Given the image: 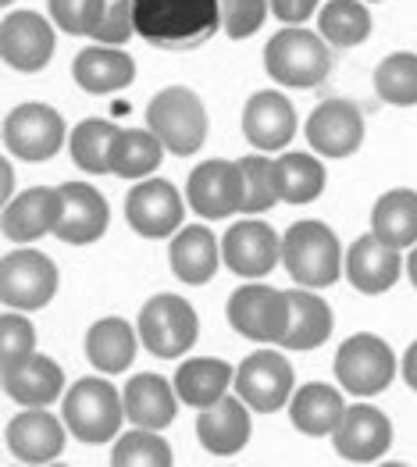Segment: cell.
Returning a JSON list of instances; mask_svg holds the SVG:
<instances>
[{"label": "cell", "instance_id": "38", "mask_svg": "<svg viewBox=\"0 0 417 467\" xmlns=\"http://www.w3.org/2000/svg\"><path fill=\"white\" fill-rule=\"evenodd\" d=\"M239 171H243V211L246 214H265L271 211L282 193H278V171H275V161L257 154L239 157Z\"/></svg>", "mask_w": 417, "mask_h": 467}, {"label": "cell", "instance_id": "33", "mask_svg": "<svg viewBox=\"0 0 417 467\" xmlns=\"http://www.w3.org/2000/svg\"><path fill=\"white\" fill-rule=\"evenodd\" d=\"M164 143L151 129H118L111 143V171L121 179H147L161 168Z\"/></svg>", "mask_w": 417, "mask_h": 467}, {"label": "cell", "instance_id": "6", "mask_svg": "<svg viewBox=\"0 0 417 467\" xmlns=\"http://www.w3.org/2000/svg\"><path fill=\"white\" fill-rule=\"evenodd\" d=\"M140 343L153 353V357H182L196 343V332H200V321L196 311L186 296H175V293H161L151 296L140 311Z\"/></svg>", "mask_w": 417, "mask_h": 467}, {"label": "cell", "instance_id": "20", "mask_svg": "<svg viewBox=\"0 0 417 467\" xmlns=\"http://www.w3.org/2000/svg\"><path fill=\"white\" fill-rule=\"evenodd\" d=\"M403 272V261H400V250L381 243L375 233L360 235L349 250H346V278L357 293L364 296H379L389 293Z\"/></svg>", "mask_w": 417, "mask_h": 467}, {"label": "cell", "instance_id": "2", "mask_svg": "<svg viewBox=\"0 0 417 467\" xmlns=\"http://www.w3.org/2000/svg\"><path fill=\"white\" fill-rule=\"evenodd\" d=\"M282 265L297 285L321 289L342 275V246L325 222H297L282 235Z\"/></svg>", "mask_w": 417, "mask_h": 467}, {"label": "cell", "instance_id": "15", "mask_svg": "<svg viewBox=\"0 0 417 467\" xmlns=\"http://www.w3.org/2000/svg\"><path fill=\"white\" fill-rule=\"evenodd\" d=\"M332 446L349 464H375L392 446V425L379 407L353 403V407H346L342 421L332 431Z\"/></svg>", "mask_w": 417, "mask_h": 467}, {"label": "cell", "instance_id": "16", "mask_svg": "<svg viewBox=\"0 0 417 467\" xmlns=\"http://www.w3.org/2000/svg\"><path fill=\"white\" fill-rule=\"evenodd\" d=\"M182 214H186V203L168 179H143L140 186H132V193L125 200L129 225L147 239H164L175 229H182Z\"/></svg>", "mask_w": 417, "mask_h": 467}, {"label": "cell", "instance_id": "11", "mask_svg": "<svg viewBox=\"0 0 417 467\" xmlns=\"http://www.w3.org/2000/svg\"><path fill=\"white\" fill-rule=\"evenodd\" d=\"M4 143L22 161H50L65 147V118L50 104H18L4 118Z\"/></svg>", "mask_w": 417, "mask_h": 467}, {"label": "cell", "instance_id": "35", "mask_svg": "<svg viewBox=\"0 0 417 467\" xmlns=\"http://www.w3.org/2000/svg\"><path fill=\"white\" fill-rule=\"evenodd\" d=\"M275 171H278V193L286 203H310L325 190V164L314 154L289 150L275 161Z\"/></svg>", "mask_w": 417, "mask_h": 467}, {"label": "cell", "instance_id": "37", "mask_svg": "<svg viewBox=\"0 0 417 467\" xmlns=\"http://www.w3.org/2000/svg\"><path fill=\"white\" fill-rule=\"evenodd\" d=\"M375 89L392 108H414L417 104V54L396 50L375 68Z\"/></svg>", "mask_w": 417, "mask_h": 467}, {"label": "cell", "instance_id": "48", "mask_svg": "<svg viewBox=\"0 0 417 467\" xmlns=\"http://www.w3.org/2000/svg\"><path fill=\"white\" fill-rule=\"evenodd\" d=\"M0 4H15V0H0Z\"/></svg>", "mask_w": 417, "mask_h": 467}, {"label": "cell", "instance_id": "9", "mask_svg": "<svg viewBox=\"0 0 417 467\" xmlns=\"http://www.w3.org/2000/svg\"><path fill=\"white\" fill-rule=\"evenodd\" d=\"M61 285L57 265L39 250H11L0 265V300L11 311H39Z\"/></svg>", "mask_w": 417, "mask_h": 467}, {"label": "cell", "instance_id": "30", "mask_svg": "<svg viewBox=\"0 0 417 467\" xmlns=\"http://www.w3.org/2000/svg\"><path fill=\"white\" fill-rule=\"evenodd\" d=\"M289 332L282 339L286 350H318L332 336V307L318 296V289H289Z\"/></svg>", "mask_w": 417, "mask_h": 467}, {"label": "cell", "instance_id": "23", "mask_svg": "<svg viewBox=\"0 0 417 467\" xmlns=\"http://www.w3.org/2000/svg\"><path fill=\"white\" fill-rule=\"evenodd\" d=\"M196 439L207 453L232 457L250 442V407L239 396H222L218 403L203 407L196 418Z\"/></svg>", "mask_w": 417, "mask_h": 467}, {"label": "cell", "instance_id": "47", "mask_svg": "<svg viewBox=\"0 0 417 467\" xmlns=\"http://www.w3.org/2000/svg\"><path fill=\"white\" fill-rule=\"evenodd\" d=\"M407 275H411V282L417 285V246L411 250V257H407Z\"/></svg>", "mask_w": 417, "mask_h": 467}, {"label": "cell", "instance_id": "19", "mask_svg": "<svg viewBox=\"0 0 417 467\" xmlns=\"http://www.w3.org/2000/svg\"><path fill=\"white\" fill-rule=\"evenodd\" d=\"M243 132H246V143H254L261 154L286 150V143H293L297 136V111L286 100V93L278 89L254 93L243 108Z\"/></svg>", "mask_w": 417, "mask_h": 467}, {"label": "cell", "instance_id": "46", "mask_svg": "<svg viewBox=\"0 0 417 467\" xmlns=\"http://www.w3.org/2000/svg\"><path fill=\"white\" fill-rule=\"evenodd\" d=\"M0 196L4 200L15 196V168H11V161H0Z\"/></svg>", "mask_w": 417, "mask_h": 467}, {"label": "cell", "instance_id": "7", "mask_svg": "<svg viewBox=\"0 0 417 467\" xmlns=\"http://www.w3.org/2000/svg\"><path fill=\"white\" fill-rule=\"evenodd\" d=\"M228 325L254 343H282L289 332L293 304L289 293L271 289V285H239L228 296Z\"/></svg>", "mask_w": 417, "mask_h": 467}, {"label": "cell", "instance_id": "5", "mask_svg": "<svg viewBox=\"0 0 417 467\" xmlns=\"http://www.w3.org/2000/svg\"><path fill=\"white\" fill-rule=\"evenodd\" d=\"M147 129L175 157H190L207 140V108L190 86L161 89L147 108Z\"/></svg>", "mask_w": 417, "mask_h": 467}, {"label": "cell", "instance_id": "44", "mask_svg": "<svg viewBox=\"0 0 417 467\" xmlns=\"http://www.w3.org/2000/svg\"><path fill=\"white\" fill-rule=\"evenodd\" d=\"M267 4H271L275 18L286 22V26H304L318 7V0H267Z\"/></svg>", "mask_w": 417, "mask_h": 467}, {"label": "cell", "instance_id": "22", "mask_svg": "<svg viewBox=\"0 0 417 467\" xmlns=\"http://www.w3.org/2000/svg\"><path fill=\"white\" fill-rule=\"evenodd\" d=\"M61 222V186H33L26 193L11 196L0 218V229L11 243H33L39 235L54 233Z\"/></svg>", "mask_w": 417, "mask_h": 467}, {"label": "cell", "instance_id": "12", "mask_svg": "<svg viewBox=\"0 0 417 467\" xmlns=\"http://www.w3.org/2000/svg\"><path fill=\"white\" fill-rule=\"evenodd\" d=\"M186 200L190 207L207 218V222H222L228 214L243 211V171L239 161H222L211 157L203 164H196L186 182Z\"/></svg>", "mask_w": 417, "mask_h": 467}, {"label": "cell", "instance_id": "34", "mask_svg": "<svg viewBox=\"0 0 417 467\" xmlns=\"http://www.w3.org/2000/svg\"><path fill=\"white\" fill-rule=\"evenodd\" d=\"M318 33L332 47H357L371 36V11L360 0H328L318 11Z\"/></svg>", "mask_w": 417, "mask_h": 467}, {"label": "cell", "instance_id": "39", "mask_svg": "<svg viewBox=\"0 0 417 467\" xmlns=\"http://www.w3.org/2000/svg\"><path fill=\"white\" fill-rule=\"evenodd\" d=\"M172 446L157 435L153 429H136L125 431L118 442H114L111 467H172Z\"/></svg>", "mask_w": 417, "mask_h": 467}, {"label": "cell", "instance_id": "31", "mask_svg": "<svg viewBox=\"0 0 417 467\" xmlns=\"http://www.w3.org/2000/svg\"><path fill=\"white\" fill-rule=\"evenodd\" d=\"M346 414V403H342V392L325 386V382H314L304 386L300 392H293L289 400V418H293V429H300L304 435H332L336 425Z\"/></svg>", "mask_w": 417, "mask_h": 467}, {"label": "cell", "instance_id": "49", "mask_svg": "<svg viewBox=\"0 0 417 467\" xmlns=\"http://www.w3.org/2000/svg\"><path fill=\"white\" fill-rule=\"evenodd\" d=\"M371 4H375V0H371Z\"/></svg>", "mask_w": 417, "mask_h": 467}, {"label": "cell", "instance_id": "28", "mask_svg": "<svg viewBox=\"0 0 417 467\" xmlns=\"http://www.w3.org/2000/svg\"><path fill=\"white\" fill-rule=\"evenodd\" d=\"M72 76L86 93H118L125 86H132L136 78V61L121 50V47H86L76 54V65H72Z\"/></svg>", "mask_w": 417, "mask_h": 467}, {"label": "cell", "instance_id": "41", "mask_svg": "<svg viewBox=\"0 0 417 467\" xmlns=\"http://www.w3.org/2000/svg\"><path fill=\"white\" fill-rule=\"evenodd\" d=\"M36 353V328L22 314H4L0 317V371L33 357Z\"/></svg>", "mask_w": 417, "mask_h": 467}, {"label": "cell", "instance_id": "1", "mask_svg": "<svg viewBox=\"0 0 417 467\" xmlns=\"http://www.w3.org/2000/svg\"><path fill=\"white\" fill-rule=\"evenodd\" d=\"M136 33L153 47L190 50L222 29V0H132Z\"/></svg>", "mask_w": 417, "mask_h": 467}, {"label": "cell", "instance_id": "13", "mask_svg": "<svg viewBox=\"0 0 417 467\" xmlns=\"http://www.w3.org/2000/svg\"><path fill=\"white\" fill-rule=\"evenodd\" d=\"M222 261L228 265V272H235L239 278H265L282 261V239L267 222L250 214L225 233Z\"/></svg>", "mask_w": 417, "mask_h": 467}, {"label": "cell", "instance_id": "24", "mask_svg": "<svg viewBox=\"0 0 417 467\" xmlns=\"http://www.w3.org/2000/svg\"><path fill=\"white\" fill-rule=\"evenodd\" d=\"M125 400V421L136 429H168L179 414V392L175 382L161 379V375H132L129 386L121 392Z\"/></svg>", "mask_w": 417, "mask_h": 467}, {"label": "cell", "instance_id": "21", "mask_svg": "<svg viewBox=\"0 0 417 467\" xmlns=\"http://www.w3.org/2000/svg\"><path fill=\"white\" fill-rule=\"evenodd\" d=\"M108 222H111L108 200L93 186H86V182H65L61 186V222L54 229V235L61 243H72V246L97 243L108 233Z\"/></svg>", "mask_w": 417, "mask_h": 467}, {"label": "cell", "instance_id": "14", "mask_svg": "<svg viewBox=\"0 0 417 467\" xmlns=\"http://www.w3.org/2000/svg\"><path fill=\"white\" fill-rule=\"evenodd\" d=\"M307 143L321 157H349L364 143V115L353 100H321L307 118Z\"/></svg>", "mask_w": 417, "mask_h": 467}, {"label": "cell", "instance_id": "18", "mask_svg": "<svg viewBox=\"0 0 417 467\" xmlns=\"http://www.w3.org/2000/svg\"><path fill=\"white\" fill-rule=\"evenodd\" d=\"M65 418L57 421L47 407H26L7 421V450L22 464H54L65 450Z\"/></svg>", "mask_w": 417, "mask_h": 467}, {"label": "cell", "instance_id": "8", "mask_svg": "<svg viewBox=\"0 0 417 467\" xmlns=\"http://www.w3.org/2000/svg\"><path fill=\"white\" fill-rule=\"evenodd\" d=\"M336 379L349 396H379L396 379V353L371 332L349 336L336 353Z\"/></svg>", "mask_w": 417, "mask_h": 467}, {"label": "cell", "instance_id": "36", "mask_svg": "<svg viewBox=\"0 0 417 467\" xmlns=\"http://www.w3.org/2000/svg\"><path fill=\"white\" fill-rule=\"evenodd\" d=\"M118 136V125L104 121V118H86L72 129V157L82 171H93V175H104L111 171V143Z\"/></svg>", "mask_w": 417, "mask_h": 467}, {"label": "cell", "instance_id": "10", "mask_svg": "<svg viewBox=\"0 0 417 467\" xmlns=\"http://www.w3.org/2000/svg\"><path fill=\"white\" fill-rule=\"evenodd\" d=\"M235 396L257 410V414H275L293 400V368L282 353L257 350L250 353L235 368Z\"/></svg>", "mask_w": 417, "mask_h": 467}, {"label": "cell", "instance_id": "42", "mask_svg": "<svg viewBox=\"0 0 417 467\" xmlns=\"http://www.w3.org/2000/svg\"><path fill=\"white\" fill-rule=\"evenodd\" d=\"M267 0H222V29L228 39L254 36L267 18Z\"/></svg>", "mask_w": 417, "mask_h": 467}, {"label": "cell", "instance_id": "26", "mask_svg": "<svg viewBox=\"0 0 417 467\" xmlns=\"http://www.w3.org/2000/svg\"><path fill=\"white\" fill-rule=\"evenodd\" d=\"M168 265H172V272H175L179 282L203 285V282L214 278L218 265H222V243L203 225L179 229L175 239H172V246H168Z\"/></svg>", "mask_w": 417, "mask_h": 467}, {"label": "cell", "instance_id": "27", "mask_svg": "<svg viewBox=\"0 0 417 467\" xmlns=\"http://www.w3.org/2000/svg\"><path fill=\"white\" fill-rule=\"evenodd\" d=\"M140 347V328H132L121 317H100L86 332V360L100 375H121L132 368Z\"/></svg>", "mask_w": 417, "mask_h": 467}, {"label": "cell", "instance_id": "3", "mask_svg": "<svg viewBox=\"0 0 417 467\" xmlns=\"http://www.w3.org/2000/svg\"><path fill=\"white\" fill-rule=\"evenodd\" d=\"M265 68L278 86H293V89H310L321 86L332 72V54L321 33L310 29H282L267 39L265 47Z\"/></svg>", "mask_w": 417, "mask_h": 467}, {"label": "cell", "instance_id": "17", "mask_svg": "<svg viewBox=\"0 0 417 467\" xmlns=\"http://www.w3.org/2000/svg\"><path fill=\"white\" fill-rule=\"evenodd\" d=\"M0 57L15 72H39L54 57V29L36 11H11L0 22Z\"/></svg>", "mask_w": 417, "mask_h": 467}, {"label": "cell", "instance_id": "40", "mask_svg": "<svg viewBox=\"0 0 417 467\" xmlns=\"http://www.w3.org/2000/svg\"><path fill=\"white\" fill-rule=\"evenodd\" d=\"M47 7L54 26L68 36H93L108 11V0H47Z\"/></svg>", "mask_w": 417, "mask_h": 467}, {"label": "cell", "instance_id": "25", "mask_svg": "<svg viewBox=\"0 0 417 467\" xmlns=\"http://www.w3.org/2000/svg\"><path fill=\"white\" fill-rule=\"evenodd\" d=\"M4 392L18 407H50L65 392V371L57 360L33 353V357L4 368Z\"/></svg>", "mask_w": 417, "mask_h": 467}, {"label": "cell", "instance_id": "45", "mask_svg": "<svg viewBox=\"0 0 417 467\" xmlns=\"http://www.w3.org/2000/svg\"><path fill=\"white\" fill-rule=\"evenodd\" d=\"M400 371H403V382L417 392V343H411V350L403 353V364H400Z\"/></svg>", "mask_w": 417, "mask_h": 467}, {"label": "cell", "instance_id": "29", "mask_svg": "<svg viewBox=\"0 0 417 467\" xmlns=\"http://www.w3.org/2000/svg\"><path fill=\"white\" fill-rule=\"evenodd\" d=\"M228 382H235V368H228L218 357H193L175 371V392L182 403L196 410L218 403L228 392Z\"/></svg>", "mask_w": 417, "mask_h": 467}, {"label": "cell", "instance_id": "43", "mask_svg": "<svg viewBox=\"0 0 417 467\" xmlns=\"http://www.w3.org/2000/svg\"><path fill=\"white\" fill-rule=\"evenodd\" d=\"M136 36V11H132V0H108V11L97 26L93 39L104 43V47H121Z\"/></svg>", "mask_w": 417, "mask_h": 467}, {"label": "cell", "instance_id": "4", "mask_svg": "<svg viewBox=\"0 0 417 467\" xmlns=\"http://www.w3.org/2000/svg\"><path fill=\"white\" fill-rule=\"evenodd\" d=\"M61 418H65V425H68V431L76 435L78 442L100 446V442H111L114 431L121 429L125 400L100 375L78 379L76 386L65 392V400H61Z\"/></svg>", "mask_w": 417, "mask_h": 467}, {"label": "cell", "instance_id": "32", "mask_svg": "<svg viewBox=\"0 0 417 467\" xmlns=\"http://www.w3.org/2000/svg\"><path fill=\"white\" fill-rule=\"evenodd\" d=\"M371 233L381 243L407 250L417 246V193L414 190H389L375 200L371 211Z\"/></svg>", "mask_w": 417, "mask_h": 467}]
</instances>
